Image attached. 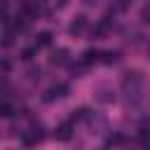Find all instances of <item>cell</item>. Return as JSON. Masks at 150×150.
Returning <instances> with one entry per match:
<instances>
[{
  "label": "cell",
  "mask_w": 150,
  "mask_h": 150,
  "mask_svg": "<svg viewBox=\"0 0 150 150\" xmlns=\"http://www.w3.org/2000/svg\"><path fill=\"white\" fill-rule=\"evenodd\" d=\"M141 89H143V75L138 70H129L124 75V80H122V91L131 98V96H138Z\"/></svg>",
  "instance_id": "6da1fadb"
},
{
  "label": "cell",
  "mask_w": 150,
  "mask_h": 150,
  "mask_svg": "<svg viewBox=\"0 0 150 150\" xmlns=\"http://www.w3.org/2000/svg\"><path fill=\"white\" fill-rule=\"evenodd\" d=\"M120 143H122V136H120V134H115V136L108 138V145H120Z\"/></svg>",
  "instance_id": "4fadbf2b"
},
{
  "label": "cell",
  "mask_w": 150,
  "mask_h": 150,
  "mask_svg": "<svg viewBox=\"0 0 150 150\" xmlns=\"http://www.w3.org/2000/svg\"><path fill=\"white\" fill-rule=\"evenodd\" d=\"M84 28H87V19L84 16H75V21L70 23V33L80 35V33H84Z\"/></svg>",
  "instance_id": "ba28073f"
},
{
  "label": "cell",
  "mask_w": 150,
  "mask_h": 150,
  "mask_svg": "<svg viewBox=\"0 0 150 150\" xmlns=\"http://www.w3.org/2000/svg\"><path fill=\"white\" fill-rule=\"evenodd\" d=\"M70 136H73V120H68V122L59 124V127H56V131H54V138H56V141H68Z\"/></svg>",
  "instance_id": "277c9868"
},
{
  "label": "cell",
  "mask_w": 150,
  "mask_h": 150,
  "mask_svg": "<svg viewBox=\"0 0 150 150\" xmlns=\"http://www.w3.org/2000/svg\"><path fill=\"white\" fill-rule=\"evenodd\" d=\"M49 45H52V33H49V30H42V33L35 35V47H38V49L49 47Z\"/></svg>",
  "instance_id": "52a82bcc"
},
{
  "label": "cell",
  "mask_w": 150,
  "mask_h": 150,
  "mask_svg": "<svg viewBox=\"0 0 150 150\" xmlns=\"http://www.w3.org/2000/svg\"><path fill=\"white\" fill-rule=\"evenodd\" d=\"M98 56H101V54H98L96 49H87V52L82 54V59H80V61H82L84 66H91V63H96V61H98Z\"/></svg>",
  "instance_id": "9c48e42d"
},
{
  "label": "cell",
  "mask_w": 150,
  "mask_h": 150,
  "mask_svg": "<svg viewBox=\"0 0 150 150\" xmlns=\"http://www.w3.org/2000/svg\"><path fill=\"white\" fill-rule=\"evenodd\" d=\"M68 94V84L66 82H59V84H52L45 94H42V101L45 103H52V101H56V98H63Z\"/></svg>",
  "instance_id": "7a4b0ae2"
},
{
  "label": "cell",
  "mask_w": 150,
  "mask_h": 150,
  "mask_svg": "<svg viewBox=\"0 0 150 150\" xmlns=\"http://www.w3.org/2000/svg\"><path fill=\"white\" fill-rule=\"evenodd\" d=\"M120 59H122V54L120 52H112V49H108V52L101 54V61L105 66H115V63H120Z\"/></svg>",
  "instance_id": "8992f818"
},
{
  "label": "cell",
  "mask_w": 150,
  "mask_h": 150,
  "mask_svg": "<svg viewBox=\"0 0 150 150\" xmlns=\"http://www.w3.org/2000/svg\"><path fill=\"white\" fill-rule=\"evenodd\" d=\"M68 61V49H56V52H52V56H49V63L52 66H63Z\"/></svg>",
  "instance_id": "5b68a950"
},
{
  "label": "cell",
  "mask_w": 150,
  "mask_h": 150,
  "mask_svg": "<svg viewBox=\"0 0 150 150\" xmlns=\"http://www.w3.org/2000/svg\"><path fill=\"white\" fill-rule=\"evenodd\" d=\"M35 52H38V47H35V45H33V47H26V49L21 52V59H23V61H30V59L35 56Z\"/></svg>",
  "instance_id": "30bf717a"
},
{
  "label": "cell",
  "mask_w": 150,
  "mask_h": 150,
  "mask_svg": "<svg viewBox=\"0 0 150 150\" xmlns=\"http://www.w3.org/2000/svg\"><path fill=\"white\" fill-rule=\"evenodd\" d=\"M0 115H2V117H12V115H14V108H12L9 103H2V110H0Z\"/></svg>",
  "instance_id": "8fae6325"
},
{
  "label": "cell",
  "mask_w": 150,
  "mask_h": 150,
  "mask_svg": "<svg viewBox=\"0 0 150 150\" xmlns=\"http://www.w3.org/2000/svg\"><path fill=\"white\" fill-rule=\"evenodd\" d=\"M28 75H30V80H40V68H33Z\"/></svg>",
  "instance_id": "9a60e30c"
},
{
  "label": "cell",
  "mask_w": 150,
  "mask_h": 150,
  "mask_svg": "<svg viewBox=\"0 0 150 150\" xmlns=\"http://www.w3.org/2000/svg\"><path fill=\"white\" fill-rule=\"evenodd\" d=\"M141 19H143V23H150V7H143V12H141Z\"/></svg>",
  "instance_id": "5bb4252c"
},
{
  "label": "cell",
  "mask_w": 150,
  "mask_h": 150,
  "mask_svg": "<svg viewBox=\"0 0 150 150\" xmlns=\"http://www.w3.org/2000/svg\"><path fill=\"white\" fill-rule=\"evenodd\" d=\"M110 94H112L110 89H101V96H98V98H101V101H112V96H110Z\"/></svg>",
  "instance_id": "7c38bea8"
},
{
  "label": "cell",
  "mask_w": 150,
  "mask_h": 150,
  "mask_svg": "<svg viewBox=\"0 0 150 150\" xmlns=\"http://www.w3.org/2000/svg\"><path fill=\"white\" fill-rule=\"evenodd\" d=\"M42 138H45V129H42L40 124H35L33 129H28V131H23V134H21L23 145H35V143H40Z\"/></svg>",
  "instance_id": "3957f363"
}]
</instances>
